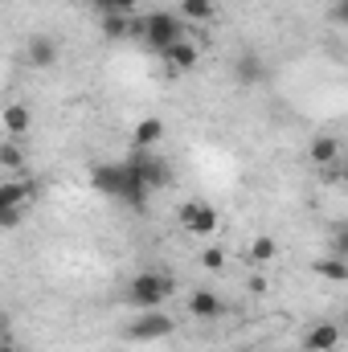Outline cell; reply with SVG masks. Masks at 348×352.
Returning <instances> with one entry per match:
<instances>
[{"label":"cell","instance_id":"ba28073f","mask_svg":"<svg viewBox=\"0 0 348 352\" xmlns=\"http://www.w3.org/2000/svg\"><path fill=\"white\" fill-rule=\"evenodd\" d=\"M98 25H102V37H107V41L140 37V16H135V12H102Z\"/></svg>","mask_w":348,"mask_h":352},{"label":"cell","instance_id":"ac0fdd59","mask_svg":"<svg viewBox=\"0 0 348 352\" xmlns=\"http://www.w3.org/2000/svg\"><path fill=\"white\" fill-rule=\"evenodd\" d=\"M316 274L328 278V283H345L348 278V263L345 258H336V254H332V258H316Z\"/></svg>","mask_w":348,"mask_h":352},{"label":"cell","instance_id":"44dd1931","mask_svg":"<svg viewBox=\"0 0 348 352\" xmlns=\"http://www.w3.org/2000/svg\"><path fill=\"white\" fill-rule=\"evenodd\" d=\"M238 78H242V82H259V78H262V66H259V58H250V54H242V62H238Z\"/></svg>","mask_w":348,"mask_h":352},{"label":"cell","instance_id":"e0dca14e","mask_svg":"<svg viewBox=\"0 0 348 352\" xmlns=\"http://www.w3.org/2000/svg\"><path fill=\"white\" fill-rule=\"evenodd\" d=\"M0 168H4L8 176L25 173V148H21V140H12V135H8V140L0 144Z\"/></svg>","mask_w":348,"mask_h":352},{"label":"cell","instance_id":"6da1fadb","mask_svg":"<svg viewBox=\"0 0 348 352\" xmlns=\"http://www.w3.org/2000/svg\"><path fill=\"white\" fill-rule=\"evenodd\" d=\"M140 41L164 58L176 41H184V21L176 12H144L140 16Z\"/></svg>","mask_w":348,"mask_h":352},{"label":"cell","instance_id":"30bf717a","mask_svg":"<svg viewBox=\"0 0 348 352\" xmlns=\"http://www.w3.org/2000/svg\"><path fill=\"white\" fill-rule=\"evenodd\" d=\"M25 62H29L33 70H50V66L58 62V41L45 37V33L29 37V45H25Z\"/></svg>","mask_w":348,"mask_h":352},{"label":"cell","instance_id":"8992f818","mask_svg":"<svg viewBox=\"0 0 348 352\" xmlns=\"http://www.w3.org/2000/svg\"><path fill=\"white\" fill-rule=\"evenodd\" d=\"M33 192H37V184H33L25 173L4 176V180H0V209H29Z\"/></svg>","mask_w":348,"mask_h":352},{"label":"cell","instance_id":"9a60e30c","mask_svg":"<svg viewBox=\"0 0 348 352\" xmlns=\"http://www.w3.org/2000/svg\"><path fill=\"white\" fill-rule=\"evenodd\" d=\"M184 25H213L217 21V4L213 0H180V12H176Z\"/></svg>","mask_w":348,"mask_h":352},{"label":"cell","instance_id":"603a6c76","mask_svg":"<svg viewBox=\"0 0 348 352\" xmlns=\"http://www.w3.org/2000/svg\"><path fill=\"white\" fill-rule=\"evenodd\" d=\"M25 221V209H0V230H17Z\"/></svg>","mask_w":348,"mask_h":352},{"label":"cell","instance_id":"7402d4cb","mask_svg":"<svg viewBox=\"0 0 348 352\" xmlns=\"http://www.w3.org/2000/svg\"><path fill=\"white\" fill-rule=\"evenodd\" d=\"M201 266H205V270H221V266H226V254H221L217 246H209V250H201Z\"/></svg>","mask_w":348,"mask_h":352},{"label":"cell","instance_id":"cb8c5ba5","mask_svg":"<svg viewBox=\"0 0 348 352\" xmlns=\"http://www.w3.org/2000/svg\"><path fill=\"white\" fill-rule=\"evenodd\" d=\"M0 352H17V349H12V344H0Z\"/></svg>","mask_w":348,"mask_h":352},{"label":"cell","instance_id":"52a82bcc","mask_svg":"<svg viewBox=\"0 0 348 352\" xmlns=\"http://www.w3.org/2000/svg\"><path fill=\"white\" fill-rule=\"evenodd\" d=\"M123 180H127V160H119V164H94V168H90V184H94L98 192L115 197V201H119V192H123Z\"/></svg>","mask_w":348,"mask_h":352},{"label":"cell","instance_id":"5bb4252c","mask_svg":"<svg viewBox=\"0 0 348 352\" xmlns=\"http://www.w3.org/2000/svg\"><path fill=\"white\" fill-rule=\"evenodd\" d=\"M164 62H168V70H173V74H188V70L201 62V50H197L188 37H184V41H176L173 50L164 54Z\"/></svg>","mask_w":348,"mask_h":352},{"label":"cell","instance_id":"4fadbf2b","mask_svg":"<svg viewBox=\"0 0 348 352\" xmlns=\"http://www.w3.org/2000/svg\"><path fill=\"white\" fill-rule=\"evenodd\" d=\"M160 140H164V123H160L156 115H152V119H140L135 131H131V148H135V152H152Z\"/></svg>","mask_w":348,"mask_h":352},{"label":"cell","instance_id":"5b68a950","mask_svg":"<svg viewBox=\"0 0 348 352\" xmlns=\"http://www.w3.org/2000/svg\"><path fill=\"white\" fill-rule=\"evenodd\" d=\"M140 180L148 184V188H168L173 184V168H168V160H160V156H152V152H131V160H127Z\"/></svg>","mask_w":348,"mask_h":352},{"label":"cell","instance_id":"8fae6325","mask_svg":"<svg viewBox=\"0 0 348 352\" xmlns=\"http://www.w3.org/2000/svg\"><path fill=\"white\" fill-rule=\"evenodd\" d=\"M221 311H226V303H221V295H217V291L201 287V291H193V295H188V316H193V320H217Z\"/></svg>","mask_w":348,"mask_h":352},{"label":"cell","instance_id":"7c38bea8","mask_svg":"<svg viewBox=\"0 0 348 352\" xmlns=\"http://www.w3.org/2000/svg\"><path fill=\"white\" fill-rule=\"evenodd\" d=\"M0 123H4V131H8L12 140H21V135L33 127V111H29L25 102H8V107L0 111Z\"/></svg>","mask_w":348,"mask_h":352},{"label":"cell","instance_id":"277c9868","mask_svg":"<svg viewBox=\"0 0 348 352\" xmlns=\"http://www.w3.org/2000/svg\"><path fill=\"white\" fill-rule=\"evenodd\" d=\"M176 217H180L184 234H193V238H213L217 226H221V217H217V209L209 201H184Z\"/></svg>","mask_w":348,"mask_h":352},{"label":"cell","instance_id":"9c48e42d","mask_svg":"<svg viewBox=\"0 0 348 352\" xmlns=\"http://www.w3.org/2000/svg\"><path fill=\"white\" fill-rule=\"evenodd\" d=\"M340 340H345V332H340V324H316V328H307V336H303V349L307 352H336L340 349Z\"/></svg>","mask_w":348,"mask_h":352},{"label":"cell","instance_id":"7a4b0ae2","mask_svg":"<svg viewBox=\"0 0 348 352\" xmlns=\"http://www.w3.org/2000/svg\"><path fill=\"white\" fill-rule=\"evenodd\" d=\"M168 295H173V278H168L164 270H140V274L127 283V303L140 307V311L164 307Z\"/></svg>","mask_w":348,"mask_h":352},{"label":"cell","instance_id":"ffe728a7","mask_svg":"<svg viewBox=\"0 0 348 352\" xmlns=\"http://www.w3.org/2000/svg\"><path fill=\"white\" fill-rule=\"evenodd\" d=\"M90 8L102 16V12H135L140 8V0H87Z\"/></svg>","mask_w":348,"mask_h":352},{"label":"cell","instance_id":"d6986e66","mask_svg":"<svg viewBox=\"0 0 348 352\" xmlns=\"http://www.w3.org/2000/svg\"><path fill=\"white\" fill-rule=\"evenodd\" d=\"M274 254H279V242H274L270 234H262V238L250 242V258H254V263H270Z\"/></svg>","mask_w":348,"mask_h":352},{"label":"cell","instance_id":"2e32d148","mask_svg":"<svg viewBox=\"0 0 348 352\" xmlns=\"http://www.w3.org/2000/svg\"><path fill=\"white\" fill-rule=\"evenodd\" d=\"M340 160V140L336 135H316L312 140V164L316 168H328V164H336Z\"/></svg>","mask_w":348,"mask_h":352},{"label":"cell","instance_id":"3957f363","mask_svg":"<svg viewBox=\"0 0 348 352\" xmlns=\"http://www.w3.org/2000/svg\"><path fill=\"white\" fill-rule=\"evenodd\" d=\"M176 332V320L168 311H160V307H152V311H140L127 328H123V336L131 340V344H152V340H168Z\"/></svg>","mask_w":348,"mask_h":352}]
</instances>
